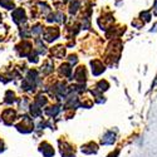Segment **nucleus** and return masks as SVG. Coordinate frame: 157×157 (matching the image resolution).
I'll list each match as a JSON object with an SVG mask.
<instances>
[{
    "label": "nucleus",
    "mask_w": 157,
    "mask_h": 157,
    "mask_svg": "<svg viewBox=\"0 0 157 157\" xmlns=\"http://www.w3.org/2000/svg\"><path fill=\"white\" fill-rule=\"evenodd\" d=\"M13 19L15 23H20L25 20V15H24V10L23 9H16L13 13Z\"/></svg>",
    "instance_id": "1"
},
{
    "label": "nucleus",
    "mask_w": 157,
    "mask_h": 157,
    "mask_svg": "<svg viewBox=\"0 0 157 157\" xmlns=\"http://www.w3.org/2000/svg\"><path fill=\"white\" fill-rule=\"evenodd\" d=\"M0 4L4 8H7V9H13L14 8V4L11 0H0Z\"/></svg>",
    "instance_id": "2"
},
{
    "label": "nucleus",
    "mask_w": 157,
    "mask_h": 157,
    "mask_svg": "<svg viewBox=\"0 0 157 157\" xmlns=\"http://www.w3.org/2000/svg\"><path fill=\"white\" fill-rule=\"evenodd\" d=\"M78 8H79V1H78V0H74V1L71 4V13L72 14L75 13Z\"/></svg>",
    "instance_id": "3"
},
{
    "label": "nucleus",
    "mask_w": 157,
    "mask_h": 157,
    "mask_svg": "<svg viewBox=\"0 0 157 157\" xmlns=\"http://www.w3.org/2000/svg\"><path fill=\"white\" fill-rule=\"evenodd\" d=\"M141 16H145V19H146V20H150V13H147V11L142 13V14H141Z\"/></svg>",
    "instance_id": "4"
},
{
    "label": "nucleus",
    "mask_w": 157,
    "mask_h": 157,
    "mask_svg": "<svg viewBox=\"0 0 157 157\" xmlns=\"http://www.w3.org/2000/svg\"><path fill=\"white\" fill-rule=\"evenodd\" d=\"M155 8H156V10H155V14H157V0H156V3H155Z\"/></svg>",
    "instance_id": "5"
}]
</instances>
